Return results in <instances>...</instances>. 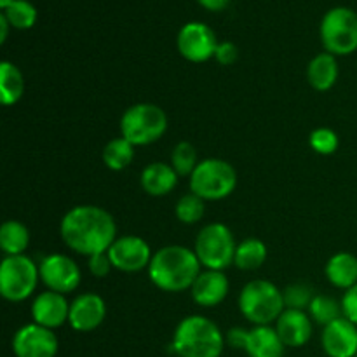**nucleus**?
Returning a JSON list of instances; mask_svg holds the SVG:
<instances>
[{
  "label": "nucleus",
  "instance_id": "f3484780",
  "mask_svg": "<svg viewBox=\"0 0 357 357\" xmlns=\"http://www.w3.org/2000/svg\"><path fill=\"white\" fill-rule=\"evenodd\" d=\"M68 316L70 303L66 302L65 295H61V293L47 289V291H42L31 303L33 323L49 328V330L63 326L68 321Z\"/></svg>",
  "mask_w": 357,
  "mask_h": 357
},
{
  "label": "nucleus",
  "instance_id": "1a4fd4ad",
  "mask_svg": "<svg viewBox=\"0 0 357 357\" xmlns=\"http://www.w3.org/2000/svg\"><path fill=\"white\" fill-rule=\"evenodd\" d=\"M40 271L26 255L6 257L0 264V295L7 302H23L37 288Z\"/></svg>",
  "mask_w": 357,
  "mask_h": 357
},
{
  "label": "nucleus",
  "instance_id": "aec40b11",
  "mask_svg": "<svg viewBox=\"0 0 357 357\" xmlns=\"http://www.w3.org/2000/svg\"><path fill=\"white\" fill-rule=\"evenodd\" d=\"M142 188L152 197H162L173 192L178 183V173L166 162H152L142 171Z\"/></svg>",
  "mask_w": 357,
  "mask_h": 357
},
{
  "label": "nucleus",
  "instance_id": "4be33fe9",
  "mask_svg": "<svg viewBox=\"0 0 357 357\" xmlns=\"http://www.w3.org/2000/svg\"><path fill=\"white\" fill-rule=\"evenodd\" d=\"M326 278L340 289H351L357 284V257L347 251L333 255L326 264Z\"/></svg>",
  "mask_w": 357,
  "mask_h": 357
},
{
  "label": "nucleus",
  "instance_id": "b1692460",
  "mask_svg": "<svg viewBox=\"0 0 357 357\" xmlns=\"http://www.w3.org/2000/svg\"><path fill=\"white\" fill-rule=\"evenodd\" d=\"M24 93V79L21 70L14 63H0V100L2 105L10 107L21 100Z\"/></svg>",
  "mask_w": 357,
  "mask_h": 357
},
{
  "label": "nucleus",
  "instance_id": "c756f323",
  "mask_svg": "<svg viewBox=\"0 0 357 357\" xmlns=\"http://www.w3.org/2000/svg\"><path fill=\"white\" fill-rule=\"evenodd\" d=\"M204 199H201L195 194H187L176 202V208H174V213H176V218L180 220L185 225H194L199 220L204 216L206 206Z\"/></svg>",
  "mask_w": 357,
  "mask_h": 357
},
{
  "label": "nucleus",
  "instance_id": "bb28decb",
  "mask_svg": "<svg viewBox=\"0 0 357 357\" xmlns=\"http://www.w3.org/2000/svg\"><path fill=\"white\" fill-rule=\"evenodd\" d=\"M309 316L310 319L316 321L321 326H328V324H331L333 321L344 317L342 302L335 300L333 296L316 295L309 307Z\"/></svg>",
  "mask_w": 357,
  "mask_h": 357
},
{
  "label": "nucleus",
  "instance_id": "6e6552de",
  "mask_svg": "<svg viewBox=\"0 0 357 357\" xmlns=\"http://www.w3.org/2000/svg\"><path fill=\"white\" fill-rule=\"evenodd\" d=\"M319 33L326 52L352 54L357 51V13L349 7H333L324 14Z\"/></svg>",
  "mask_w": 357,
  "mask_h": 357
},
{
  "label": "nucleus",
  "instance_id": "a878e982",
  "mask_svg": "<svg viewBox=\"0 0 357 357\" xmlns=\"http://www.w3.org/2000/svg\"><path fill=\"white\" fill-rule=\"evenodd\" d=\"M135 159V145L126 138H115L103 149V162L108 169L122 171Z\"/></svg>",
  "mask_w": 357,
  "mask_h": 357
},
{
  "label": "nucleus",
  "instance_id": "dca6fc26",
  "mask_svg": "<svg viewBox=\"0 0 357 357\" xmlns=\"http://www.w3.org/2000/svg\"><path fill=\"white\" fill-rule=\"evenodd\" d=\"M321 344L330 357H356L357 356V326L347 317L333 321L324 326Z\"/></svg>",
  "mask_w": 357,
  "mask_h": 357
},
{
  "label": "nucleus",
  "instance_id": "4468645a",
  "mask_svg": "<svg viewBox=\"0 0 357 357\" xmlns=\"http://www.w3.org/2000/svg\"><path fill=\"white\" fill-rule=\"evenodd\" d=\"M108 257H110L114 268L132 274V272L149 268L153 255L149 243L143 241L142 237L124 236L115 239V243L108 250Z\"/></svg>",
  "mask_w": 357,
  "mask_h": 357
},
{
  "label": "nucleus",
  "instance_id": "473e14b6",
  "mask_svg": "<svg viewBox=\"0 0 357 357\" xmlns=\"http://www.w3.org/2000/svg\"><path fill=\"white\" fill-rule=\"evenodd\" d=\"M114 268L112 265L110 257H108V251L107 253H98L89 257V272L98 279H103L110 274V271Z\"/></svg>",
  "mask_w": 357,
  "mask_h": 357
},
{
  "label": "nucleus",
  "instance_id": "9d476101",
  "mask_svg": "<svg viewBox=\"0 0 357 357\" xmlns=\"http://www.w3.org/2000/svg\"><path fill=\"white\" fill-rule=\"evenodd\" d=\"M227 342L234 349H243L250 357H282L286 349L275 328L271 326L232 328L227 333Z\"/></svg>",
  "mask_w": 357,
  "mask_h": 357
},
{
  "label": "nucleus",
  "instance_id": "0eeeda50",
  "mask_svg": "<svg viewBox=\"0 0 357 357\" xmlns=\"http://www.w3.org/2000/svg\"><path fill=\"white\" fill-rule=\"evenodd\" d=\"M237 244L234 234L223 223L202 227L195 239V255L208 271H225L234 264Z\"/></svg>",
  "mask_w": 357,
  "mask_h": 357
},
{
  "label": "nucleus",
  "instance_id": "2f4dec72",
  "mask_svg": "<svg viewBox=\"0 0 357 357\" xmlns=\"http://www.w3.org/2000/svg\"><path fill=\"white\" fill-rule=\"evenodd\" d=\"M310 146L321 155H331L338 149V135L330 128L314 129L309 138Z\"/></svg>",
  "mask_w": 357,
  "mask_h": 357
},
{
  "label": "nucleus",
  "instance_id": "72a5a7b5",
  "mask_svg": "<svg viewBox=\"0 0 357 357\" xmlns=\"http://www.w3.org/2000/svg\"><path fill=\"white\" fill-rule=\"evenodd\" d=\"M215 58L220 65H234L237 58H239V49H237L234 42H220L218 47H216Z\"/></svg>",
  "mask_w": 357,
  "mask_h": 357
},
{
  "label": "nucleus",
  "instance_id": "a211bd4d",
  "mask_svg": "<svg viewBox=\"0 0 357 357\" xmlns=\"http://www.w3.org/2000/svg\"><path fill=\"white\" fill-rule=\"evenodd\" d=\"M275 331L286 347H302L312 337V319L305 310L286 309L275 321Z\"/></svg>",
  "mask_w": 357,
  "mask_h": 357
},
{
  "label": "nucleus",
  "instance_id": "58836bf2",
  "mask_svg": "<svg viewBox=\"0 0 357 357\" xmlns=\"http://www.w3.org/2000/svg\"><path fill=\"white\" fill-rule=\"evenodd\" d=\"M356 357H357V356H356Z\"/></svg>",
  "mask_w": 357,
  "mask_h": 357
},
{
  "label": "nucleus",
  "instance_id": "ddd939ff",
  "mask_svg": "<svg viewBox=\"0 0 357 357\" xmlns=\"http://www.w3.org/2000/svg\"><path fill=\"white\" fill-rule=\"evenodd\" d=\"M58 345L54 331L37 323L21 326L13 338V351L16 357H56Z\"/></svg>",
  "mask_w": 357,
  "mask_h": 357
},
{
  "label": "nucleus",
  "instance_id": "39448f33",
  "mask_svg": "<svg viewBox=\"0 0 357 357\" xmlns=\"http://www.w3.org/2000/svg\"><path fill=\"white\" fill-rule=\"evenodd\" d=\"M167 131V114L153 103L129 107L121 119V135L135 146L155 143Z\"/></svg>",
  "mask_w": 357,
  "mask_h": 357
},
{
  "label": "nucleus",
  "instance_id": "393cba45",
  "mask_svg": "<svg viewBox=\"0 0 357 357\" xmlns=\"http://www.w3.org/2000/svg\"><path fill=\"white\" fill-rule=\"evenodd\" d=\"M265 260H267V246L264 241L250 237L237 244L234 265H237L241 271H257L265 264Z\"/></svg>",
  "mask_w": 357,
  "mask_h": 357
},
{
  "label": "nucleus",
  "instance_id": "c9c22d12",
  "mask_svg": "<svg viewBox=\"0 0 357 357\" xmlns=\"http://www.w3.org/2000/svg\"><path fill=\"white\" fill-rule=\"evenodd\" d=\"M204 9L211 10V13H218V10H223L230 3V0H197Z\"/></svg>",
  "mask_w": 357,
  "mask_h": 357
},
{
  "label": "nucleus",
  "instance_id": "f8f14e48",
  "mask_svg": "<svg viewBox=\"0 0 357 357\" xmlns=\"http://www.w3.org/2000/svg\"><path fill=\"white\" fill-rule=\"evenodd\" d=\"M38 271H40L42 282L47 286V289L61 293V295L75 291L82 279L79 265L72 258L61 253L47 255L45 258H42Z\"/></svg>",
  "mask_w": 357,
  "mask_h": 357
},
{
  "label": "nucleus",
  "instance_id": "20e7f679",
  "mask_svg": "<svg viewBox=\"0 0 357 357\" xmlns=\"http://www.w3.org/2000/svg\"><path fill=\"white\" fill-rule=\"evenodd\" d=\"M239 309L255 326H271L286 310L282 291L265 279L248 282L239 295Z\"/></svg>",
  "mask_w": 357,
  "mask_h": 357
},
{
  "label": "nucleus",
  "instance_id": "7c9ffc66",
  "mask_svg": "<svg viewBox=\"0 0 357 357\" xmlns=\"http://www.w3.org/2000/svg\"><path fill=\"white\" fill-rule=\"evenodd\" d=\"M314 296L316 295H314L312 286L305 284V282H295V284H289L288 288L282 289V298H284L286 309L309 310Z\"/></svg>",
  "mask_w": 357,
  "mask_h": 357
},
{
  "label": "nucleus",
  "instance_id": "5701e85b",
  "mask_svg": "<svg viewBox=\"0 0 357 357\" xmlns=\"http://www.w3.org/2000/svg\"><path fill=\"white\" fill-rule=\"evenodd\" d=\"M28 244H30V230L24 223L9 220L0 227V248L6 257L24 255Z\"/></svg>",
  "mask_w": 357,
  "mask_h": 357
},
{
  "label": "nucleus",
  "instance_id": "6ab92c4d",
  "mask_svg": "<svg viewBox=\"0 0 357 357\" xmlns=\"http://www.w3.org/2000/svg\"><path fill=\"white\" fill-rule=\"evenodd\" d=\"M229 279L223 271L201 272L192 286V298L201 307H216L229 295Z\"/></svg>",
  "mask_w": 357,
  "mask_h": 357
},
{
  "label": "nucleus",
  "instance_id": "2eb2a0df",
  "mask_svg": "<svg viewBox=\"0 0 357 357\" xmlns=\"http://www.w3.org/2000/svg\"><path fill=\"white\" fill-rule=\"evenodd\" d=\"M107 317L105 300L96 293H82L70 303L68 323L75 331H93L103 324Z\"/></svg>",
  "mask_w": 357,
  "mask_h": 357
},
{
  "label": "nucleus",
  "instance_id": "cd10ccee",
  "mask_svg": "<svg viewBox=\"0 0 357 357\" xmlns=\"http://www.w3.org/2000/svg\"><path fill=\"white\" fill-rule=\"evenodd\" d=\"M2 10L10 28H16V30H30L37 23V9L28 0H13Z\"/></svg>",
  "mask_w": 357,
  "mask_h": 357
},
{
  "label": "nucleus",
  "instance_id": "4c0bfd02",
  "mask_svg": "<svg viewBox=\"0 0 357 357\" xmlns=\"http://www.w3.org/2000/svg\"><path fill=\"white\" fill-rule=\"evenodd\" d=\"M10 2H13V0H0V7H2V9H3V7L9 6Z\"/></svg>",
  "mask_w": 357,
  "mask_h": 357
},
{
  "label": "nucleus",
  "instance_id": "f03ea898",
  "mask_svg": "<svg viewBox=\"0 0 357 357\" xmlns=\"http://www.w3.org/2000/svg\"><path fill=\"white\" fill-rule=\"evenodd\" d=\"M199 274L201 261L195 251L178 244L164 246L155 251L149 265V275L153 286L169 293L192 289Z\"/></svg>",
  "mask_w": 357,
  "mask_h": 357
},
{
  "label": "nucleus",
  "instance_id": "f257e3e1",
  "mask_svg": "<svg viewBox=\"0 0 357 357\" xmlns=\"http://www.w3.org/2000/svg\"><path fill=\"white\" fill-rule=\"evenodd\" d=\"M59 234L66 246L84 257L107 253L117 239V225L100 206H75L61 220Z\"/></svg>",
  "mask_w": 357,
  "mask_h": 357
},
{
  "label": "nucleus",
  "instance_id": "f704fd0d",
  "mask_svg": "<svg viewBox=\"0 0 357 357\" xmlns=\"http://www.w3.org/2000/svg\"><path fill=\"white\" fill-rule=\"evenodd\" d=\"M342 309H344V317H347L357 326V284L345 291L342 298Z\"/></svg>",
  "mask_w": 357,
  "mask_h": 357
},
{
  "label": "nucleus",
  "instance_id": "423d86ee",
  "mask_svg": "<svg viewBox=\"0 0 357 357\" xmlns=\"http://www.w3.org/2000/svg\"><path fill=\"white\" fill-rule=\"evenodd\" d=\"M237 187V171L223 159H206L190 174V192L204 201H222Z\"/></svg>",
  "mask_w": 357,
  "mask_h": 357
},
{
  "label": "nucleus",
  "instance_id": "e433bc0d",
  "mask_svg": "<svg viewBox=\"0 0 357 357\" xmlns=\"http://www.w3.org/2000/svg\"><path fill=\"white\" fill-rule=\"evenodd\" d=\"M9 28H10L9 21L6 20V16H3V14H0V42H2V44L7 40V33H9Z\"/></svg>",
  "mask_w": 357,
  "mask_h": 357
},
{
  "label": "nucleus",
  "instance_id": "c85d7f7f",
  "mask_svg": "<svg viewBox=\"0 0 357 357\" xmlns=\"http://www.w3.org/2000/svg\"><path fill=\"white\" fill-rule=\"evenodd\" d=\"M197 149L188 142H180L171 153V166L178 176H190L197 167Z\"/></svg>",
  "mask_w": 357,
  "mask_h": 357
},
{
  "label": "nucleus",
  "instance_id": "412c9836",
  "mask_svg": "<svg viewBox=\"0 0 357 357\" xmlns=\"http://www.w3.org/2000/svg\"><path fill=\"white\" fill-rule=\"evenodd\" d=\"M307 79L316 91H328L337 84L338 61L337 56L330 52H321L314 56L307 68Z\"/></svg>",
  "mask_w": 357,
  "mask_h": 357
},
{
  "label": "nucleus",
  "instance_id": "9b49d317",
  "mask_svg": "<svg viewBox=\"0 0 357 357\" xmlns=\"http://www.w3.org/2000/svg\"><path fill=\"white\" fill-rule=\"evenodd\" d=\"M218 44L215 31L208 24L199 23V21L185 24L176 38L180 54L192 63H204L215 58Z\"/></svg>",
  "mask_w": 357,
  "mask_h": 357
},
{
  "label": "nucleus",
  "instance_id": "7ed1b4c3",
  "mask_svg": "<svg viewBox=\"0 0 357 357\" xmlns=\"http://www.w3.org/2000/svg\"><path fill=\"white\" fill-rule=\"evenodd\" d=\"M223 345L220 328L204 316L185 317L173 337V351L180 357H220Z\"/></svg>",
  "mask_w": 357,
  "mask_h": 357
}]
</instances>
